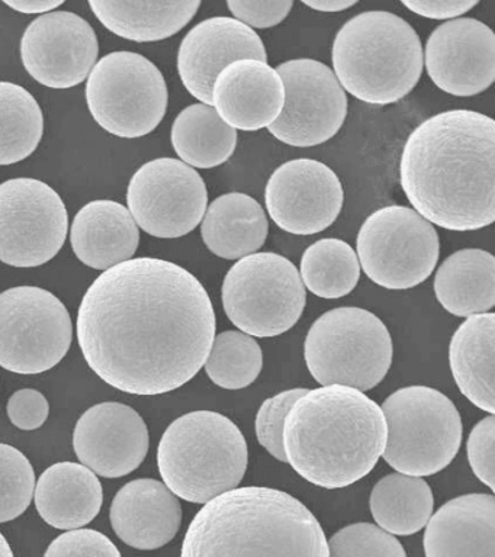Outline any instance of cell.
<instances>
[{
	"label": "cell",
	"mask_w": 495,
	"mask_h": 557,
	"mask_svg": "<svg viewBox=\"0 0 495 557\" xmlns=\"http://www.w3.org/2000/svg\"><path fill=\"white\" fill-rule=\"evenodd\" d=\"M34 500L47 524L59 530H79L98 517L103 491L92 470L62 461L42 472L34 491Z\"/></svg>",
	"instance_id": "cell-25"
},
{
	"label": "cell",
	"mask_w": 495,
	"mask_h": 557,
	"mask_svg": "<svg viewBox=\"0 0 495 557\" xmlns=\"http://www.w3.org/2000/svg\"><path fill=\"white\" fill-rule=\"evenodd\" d=\"M230 11L236 16L237 21L242 24L249 26V28H272V26L280 25L286 16L289 15L294 2L290 0H273V2H242V0H230L227 2Z\"/></svg>",
	"instance_id": "cell-41"
},
{
	"label": "cell",
	"mask_w": 495,
	"mask_h": 557,
	"mask_svg": "<svg viewBox=\"0 0 495 557\" xmlns=\"http://www.w3.org/2000/svg\"><path fill=\"white\" fill-rule=\"evenodd\" d=\"M284 103V82L264 61H234L212 86V108L236 131L269 128L280 117Z\"/></svg>",
	"instance_id": "cell-21"
},
{
	"label": "cell",
	"mask_w": 495,
	"mask_h": 557,
	"mask_svg": "<svg viewBox=\"0 0 495 557\" xmlns=\"http://www.w3.org/2000/svg\"><path fill=\"white\" fill-rule=\"evenodd\" d=\"M308 389H289L281 392L272 398L264 400L256 416V435L259 444L267 448L269 455L276 460L286 461L284 446H282V433H284L285 418L289 409L297 403Z\"/></svg>",
	"instance_id": "cell-37"
},
{
	"label": "cell",
	"mask_w": 495,
	"mask_h": 557,
	"mask_svg": "<svg viewBox=\"0 0 495 557\" xmlns=\"http://www.w3.org/2000/svg\"><path fill=\"white\" fill-rule=\"evenodd\" d=\"M172 146L189 168L212 169L236 151L237 131L225 124L214 108L195 103L173 122Z\"/></svg>",
	"instance_id": "cell-30"
},
{
	"label": "cell",
	"mask_w": 495,
	"mask_h": 557,
	"mask_svg": "<svg viewBox=\"0 0 495 557\" xmlns=\"http://www.w3.org/2000/svg\"><path fill=\"white\" fill-rule=\"evenodd\" d=\"M245 435L230 418L194 411L173 421L158 448L164 485L180 498L207 504L236 490L247 470Z\"/></svg>",
	"instance_id": "cell-6"
},
{
	"label": "cell",
	"mask_w": 495,
	"mask_h": 557,
	"mask_svg": "<svg viewBox=\"0 0 495 557\" xmlns=\"http://www.w3.org/2000/svg\"><path fill=\"white\" fill-rule=\"evenodd\" d=\"M386 463L407 476H433L451 463L462 443V418L455 404L429 386H407L382 404Z\"/></svg>",
	"instance_id": "cell-8"
},
{
	"label": "cell",
	"mask_w": 495,
	"mask_h": 557,
	"mask_svg": "<svg viewBox=\"0 0 495 557\" xmlns=\"http://www.w3.org/2000/svg\"><path fill=\"white\" fill-rule=\"evenodd\" d=\"M8 417L20 430L33 431L45 425L50 413L49 400L36 389H21L8 400Z\"/></svg>",
	"instance_id": "cell-40"
},
{
	"label": "cell",
	"mask_w": 495,
	"mask_h": 557,
	"mask_svg": "<svg viewBox=\"0 0 495 557\" xmlns=\"http://www.w3.org/2000/svg\"><path fill=\"white\" fill-rule=\"evenodd\" d=\"M8 7L14 9L21 13H50L54 12V9L62 7L63 0L58 2H49V0H16V2H7Z\"/></svg>",
	"instance_id": "cell-43"
},
{
	"label": "cell",
	"mask_w": 495,
	"mask_h": 557,
	"mask_svg": "<svg viewBox=\"0 0 495 557\" xmlns=\"http://www.w3.org/2000/svg\"><path fill=\"white\" fill-rule=\"evenodd\" d=\"M332 60L343 89L369 104H391L419 83L424 52L419 35L403 17L369 11L342 26Z\"/></svg>",
	"instance_id": "cell-5"
},
{
	"label": "cell",
	"mask_w": 495,
	"mask_h": 557,
	"mask_svg": "<svg viewBox=\"0 0 495 557\" xmlns=\"http://www.w3.org/2000/svg\"><path fill=\"white\" fill-rule=\"evenodd\" d=\"M267 63L262 38L234 17L216 16L199 22L184 38L177 52V72L186 90L212 107V86L228 64L238 60Z\"/></svg>",
	"instance_id": "cell-20"
},
{
	"label": "cell",
	"mask_w": 495,
	"mask_h": 557,
	"mask_svg": "<svg viewBox=\"0 0 495 557\" xmlns=\"http://www.w3.org/2000/svg\"><path fill=\"white\" fill-rule=\"evenodd\" d=\"M275 70L284 82L285 103L269 133L293 147L332 139L347 116V96L333 70L311 59L289 60Z\"/></svg>",
	"instance_id": "cell-15"
},
{
	"label": "cell",
	"mask_w": 495,
	"mask_h": 557,
	"mask_svg": "<svg viewBox=\"0 0 495 557\" xmlns=\"http://www.w3.org/2000/svg\"><path fill=\"white\" fill-rule=\"evenodd\" d=\"M228 320L250 337H277L297 324L307 302L297 265L276 252L238 260L223 282Z\"/></svg>",
	"instance_id": "cell-9"
},
{
	"label": "cell",
	"mask_w": 495,
	"mask_h": 557,
	"mask_svg": "<svg viewBox=\"0 0 495 557\" xmlns=\"http://www.w3.org/2000/svg\"><path fill=\"white\" fill-rule=\"evenodd\" d=\"M215 329L202 283L154 257L106 270L77 312V339L90 369L132 395L168 394L197 376Z\"/></svg>",
	"instance_id": "cell-1"
},
{
	"label": "cell",
	"mask_w": 495,
	"mask_h": 557,
	"mask_svg": "<svg viewBox=\"0 0 495 557\" xmlns=\"http://www.w3.org/2000/svg\"><path fill=\"white\" fill-rule=\"evenodd\" d=\"M203 366L216 386L228 391L243 389L262 372V348L242 331H224L214 338Z\"/></svg>",
	"instance_id": "cell-34"
},
{
	"label": "cell",
	"mask_w": 495,
	"mask_h": 557,
	"mask_svg": "<svg viewBox=\"0 0 495 557\" xmlns=\"http://www.w3.org/2000/svg\"><path fill=\"white\" fill-rule=\"evenodd\" d=\"M127 203L145 233L158 238H180L201 224L208 208V190L197 170L164 157L137 170L128 185Z\"/></svg>",
	"instance_id": "cell-14"
},
{
	"label": "cell",
	"mask_w": 495,
	"mask_h": 557,
	"mask_svg": "<svg viewBox=\"0 0 495 557\" xmlns=\"http://www.w3.org/2000/svg\"><path fill=\"white\" fill-rule=\"evenodd\" d=\"M72 339L71 313L51 292L18 286L0 294V368L47 372L64 359Z\"/></svg>",
	"instance_id": "cell-12"
},
{
	"label": "cell",
	"mask_w": 495,
	"mask_h": 557,
	"mask_svg": "<svg viewBox=\"0 0 495 557\" xmlns=\"http://www.w3.org/2000/svg\"><path fill=\"white\" fill-rule=\"evenodd\" d=\"M45 134V116L36 98L23 86L0 82V165L32 156Z\"/></svg>",
	"instance_id": "cell-32"
},
{
	"label": "cell",
	"mask_w": 495,
	"mask_h": 557,
	"mask_svg": "<svg viewBox=\"0 0 495 557\" xmlns=\"http://www.w3.org/2000/svg\"><path fill=\"white\" fill-rule=\"evenodd\" d=\"M424 60L438 89L454 96L480 95L495 81V35L472 17L447 21L430 35Z\"/></svg>",
	"instance_id": "cell-18"
},
{
	"label": "cell",
	"mask_w": 495,
	"mask_h": 557,
	"mask_svg": "<svg viewBox=\"0 0 495 557\" xmlns=\"http://www.w3.org/2000/svg\"><path fill=\"white\" fill-rule=\"evenodd\" d=\"M111 33L136 42L171 38L197 15L201 2H89Z\"/></svg>",
	"instance_id": "cell-29"
},
{
	"label": "cell",
	"mask_w": 495,
	"mask_h": 557,
	"mask_svg": "<svg viewBox=\"0 0 495 557\" xmlns=\"http://www.w3.org/2000/svg\"><path fill=\"white\" fill-rule=\"evenodd\" d=\"M45 557H121L119 547L97 530H71L59 535Z\"/></svg>",
	"instance_id": "cell-38"
},
{
	"label": "cell",
	"mask_w": 495,
	"mask_h": 557,
	"mask_svg": "<svg viewBox=\"0 0 495 557\" xmlns=\"http://www.w3.org/2000/svg\"><path fill=\"white\" fill-rule=\"evenodd\" d=\"M304 356L311 376L321 385L367 392L388 373L393 338L375 313L355 307L334 308L311 325Z\"/></svg>",
	"instance_id": "cell-7"
},
{
	"label": "cell",
	"mask_w": 495,
	"mask_h": 557,
	"mask_svg": "<svg viewBox=\"0 0 495 557\" xmlns=\"http://www.w3.org/2000/svg\"><path fill=\"white\" fill-rule=\"evenodd\" d=\"M0 557H14V552L2 533H0Z\"/></svg>",
	"instance_id": "cell-45"
},
{
	"label": "cell",
	"mask_w": 495,
	"mask_h": 557,
	"mask_svg": "<svg viewBox=\"0 0 495 557\" xmlns=\"http://www.w3.org/2000/svg\"><path fill=\"white\" fill-rule=\"evenodd\" d=\"M69 216L58 191L37 178L0 185V261L38 268L54 259L66 242Z\"/></svg>",
	"instance_id": "cell-13"
},
{
	"label": "cell",
	"mask_w": 495,
	"mask_h": 557,
	"mask_svg": "<svg viewBox=\"0 0 495 557\" xmlns=\"http://www.w3.org/2000/svg\"><path fill=\"white\" fill-rule=\"evenodd\" d=\"M468 460L475 476L495 491L494 450L495 417L490 416L478 422L468 437Z\"/></svg>",
	"instance_id": "cell-39"
},
{
	"label": "cell",
	"mask_w": 495,
	"mask_h": 557,
	"mask_svg": "<svg viewBox=\"0 0 495 557\" xmlns=\"http://www.w3.org/2000/svg\"><path fill=\"white\" fill-rule=\"evenodd\" d=\"M181 557H329V544L301 500L275 487L246 486L203 504Z\"/></svg>",
	"instance_id": "cell-4"
},
{
	"label": "cell",
	"mask_w": 495,
	"mask_h": 557,
	"mask_svg": "<svg viewBox=\"0 0 495 557\" xmlns=\"http://www.w3.org/2000/svg\"><path fill=\"white\" fill-rule=\"evenodd\" d=\"M327 544L329 557H407L393 534L368 522L338 530Z\"/></svg>",
	"instance_id": "cell-36"
},
{
	"label": "cell",
	"mask_w": 495,
	"mask_h": 557,
	"mask_svg": "<svg viewBox=\"0 0 495 557\" xmlns=\"http://www.w3.org/2000/svg\"><path fill=\"white\" fill-rule=\"evenodd\" d=\"M494 339L493 312L469 317L456 330L449 346L451 374L460 392L475 407L494 416Z\"/></svg>",
	"instance_id": "cell-27"
},
{
	"label": "cell",
	"mask_w": 495,
	"mask_h": 557,
	"mask_svg": "<svg viewBox=\"0 0 495 557\" xmlns=\"http://www.w3.org/2000/svg\"><path fill=\"white\" fill-rule=\"evenodd\" d=\"M369 507L380 529L411 535L424 529L433 516V492L423 478L393 473L373 487Z\"/></svg>",
	"instance_id": "cell-31"
},
{
	"label": "cell",
	"mask_w": 495,
	"mask_h": 557,
	"mask_svg": "<svg viewBox=\"0 0 495 557\" xmlns=\"http://www.w3.org/2000/svg\"><path fill=\"white\" fill-rule=\"evenodd\" d=\"M264 200L280 228L295 235H314L327 230L341 215L345 190L329 165L298 159L272 173Z\"/></svg>",
	"instance_id": "cell-17"
},
{
	"label": "cell",
	"mask_w": 495,
	"mask_h": 557,
	"mask_svg": "<svg viewBox=\"0 0 495 557\" xmlns=\"http://www.w3.org/2000/svg\"><path fill=\"white\" fill-rule=\"evenodd\" d=\"M77 459L95 474L123 478L140 468L149 453V430L140 413L120 403L89 408L73 433Z\"/></svg>",
	"instance_id": "cell-19"
},
{
	"label": "cell",
	"mask_w": 495,
	"mask_h": 557,
	"mask_svg": "<svg viewBox=\"0 0 495 557\" xmlns=\"http://www.w3.org/2000/svg\"><path fill=\"white\" fill-rule=\"evenodd\" d=\"M110 518L112 529L127 546L156 550L175 539L182 524V507L163 482L136 479L115 495Z\"/></svg>",
	"instance_id": "cell-22"
},
{
	"label": "cell",
	"mask_w": 495,
	"mask_h": 557,
	"mask_svg": "<svg viewBox=\"0 0 495 557\" xmlns=\"http://www.w3.org/2000/svg\"><path fill=\"white\" fill-rule=\"evenodd\" d=\"M425 557H494L495 498L468 494L450 499L430 517Z\"/></svg>",
	"instance_id": "cell-23"
},
{
	"label": "cell",
	"mask_w": 495,
	"mask_h": 557,
	"mask_svg": "<svg viewBox=\"0 0 495 557\" xmlns=\"http://www.w3.org/2000/svg\"><path fill=\"white\" fill-rule=\"evenodd\" d=\"M304 4L319 12H342L355 7L356 2H342V0H317V2H307L306 0Z\"/></svg>",
	"instance_id": "cell-44"
},
{
	"label": "cell",
	"mask_w": 495,
	"mask_h": 557,
	"mask_svg": "<svg viewBox=\"0 0 495 557\" xmlns=\"http://www.w3.org/2000/svg\"><path fill=\"white\" fill-rule=\"evenodd\" d=\"M434 294L456 317L486 313L495 305V260L481 248H463L447 257L434 277Z\"/></svg>",
	"instance_id": "cell-28"
},
{
	"label": "cell",
	"mask_w": 495,
	"mask_h": 557,
	"mask_svg": "<svg viewBox=\"0 0 495 557\" xmlns=\"http://www.w3.org/2000/svg\"><path fill=\"white\" fill-rule=\"evenodd\" d=\"M98 52L92 26L69 11L37 17L21 39L25 70L51 89H71L85 82L97 64Z\"/></svg>",
	"instance_id": "cell-16"
},
{
	"label": "cell",
	"mask_w": 495,
	"mask_h": 557,
	"mask_svg": "<svg viewBox=\"0 0 495 557\" xmlns=\"http://www.w3.org/2000/svg\"><path fill=\"white\" fill-rule=\"evenodd\" d=\"M360 269L391 290L411 289L430 277L441 256L436 228L414 209L391 205L367 218L358 234Z\"/></svg>",
	"instance_id": "cell-11"
},
{
	"label": "cell",
	"mask_w": 495,
	"mask_h": 557,
	"mask_svg": "<svg viewBox=\"0 0 495 557\" xmlns=\"http://www.w3.org/2000/svg\"><path fill=\"white\" fill-rule=\"evenodd\" d=\"M36 491V474L24 453L0 443V524L27 511Z\"/></svg>",
	"instance_id": "cell-35"
},
{
	"label": "cell",
	"mask_w": 495,
	"mask_h": 557,
	"mask_svg": "<svg viewBox=\"0 0 495 557\" xmlns=\"http://www.w3.org/2000/svg\"><path fill=\"white\" fill-rule=\"evenodd\" d=\"M71 243L82 263L108 270L133 259L140 244V230L124 205L94 200L76 213Z\"/></svg>",
	"instance_id": "cell-24"
},
{
	"label": "cell",
	"mask_w": 495,
	"mask_h": 557,
	"mask_svg": "<svg viewBox=\"0 0 495 557\" xmlns=\"http://www.w3.org/2000/svg\"><path fill=\"white\" fill-rule=\"evenodd\" d=\"M86 100L94 120L120 138L153 133L166 115L168 85L162 72L137 52H111L88 77Z\"/></svg>",
	"instance_id": "cell-10"
},
{
	"label": "cell",
	"mask_w": 495,
	"mask_h": 557,
	"mask_svg": "<svg viewBox=\"0 0 495 557\" xmlns=\"http://www.w3.org/2000/svg\"><path fill=\"white\" fill-rule=\"evenodd\" d=\"M386 421L380 405L342 385L308 391L285 418L282 446L295 472L325 490L368 476L385 450Z\"/></svg>",
	"instance_id": "cell-3"
},
{
	"label": "cell",
	"mask_w": 495,
	"mask_h": 557,
	"mask_svg": "<svg viewBox=\"0 0 495 557\" xmlns=\"http://www.w3.org/2000/svg\"><path fill=\"white\" fill-rule=\"evenodd\" d=\"M417 15L430 17V20H451L471 11L478 4V0H437V2H403Z\"/></svg>",
	"instance_id": "cell-42"
},
{
	"label": "cell",
	"mask_w": 495,
	"mask_h": 557,
	"mask_svg": "<svg viewBox=\"0 0 495 557\" xmlns=\"http://www.w3.org/2000/svg\"><path fill=\"white\" fill-rule=\"evenodd\" d=\"M399 178L414 211L449 231L495 221V122L467 109L417 126L404 147Z\"/></svg>",
	"instance_id": "cell-2"
},
{
	"label": "cell",
	"mask_w": 495,
	"mask_h": 557,
	"mask_svg": "<svg viewBox=\"0 0 495 557\" xmlns=\"http://www.w3.org/2000/svg\"><path fill=\"white\" fill-rule=\"evenodd\" d=\"M299 276L311 294L324 299L343 298L358 285V256L343 239H320L304 251Z\"/></svg>",
	"instance_id": "cell-33"
},
{
	"label": "cell",
	"mask_w": 495,
	"mask_h": 557,
	"mask_svg": "<svg viewBox=\"0 0 495 557\" xmlns=\"http://www.w3.org/2000/svg\"><path fill=\"white\" fill-rule=\"evenodd\" d=\"M269 222L262 205L246 194H225L212 200L201 222L208 250L225 260L255 255L267 242Z\"/></svg>",
	"instance_id": "cell-26"
}]
</instances>
